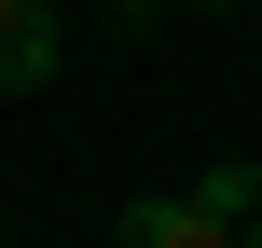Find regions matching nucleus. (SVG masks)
I'll return each mask as SVG.
<instances>
[{
	"label": "nucleus",
	"instance_id": "nucleus-1",
	"mask_svg": "<svg viewBox=\"0 0 262 248\" xmlns=\"http://www.w3.org/2000/svg\"><path fill=\"white\" fill-rule=\"evenodd\" d=\"M111 248H249V235H221L193 193H138V207L111 221Z\"/></svg>",
	"mask_w": 262,
	"mask_h": 248
},
{
	"label": "nucleus",
	"instance_id": "nucleus-2",
	"mask_svg": "<svg viewBox=\"0 0 262 248\" xmlns=\"http://www.w3.org/2000/svg\"><path fill=\"white\" fill-rule=\"evenodd\" d=\"M55 83V0H0V97Z\"/></svg>",
	"mask_w": 262,
	"mask_h": 248
},
{
	"label": "nucleus",
	"instance_id": "nucleus-3",
	"mask_svg": "<svg viewBox=\"0 0 262 248\" xmlns=\"http://www.w3.org/2000/svg\"><path fill=\"white\" fill-rule=\"evenodd\" d=\"M180 193H193L221 235H262V166H207V179H180Z\"/></svg>",
	"mask_w": 262,
	"mask_h": 248
},
{
	"label": "nucleus",
	"instance_id": "nucleus-4",
	"mask_svg": "<svg viewBox=\"0 0 262 248\" xmlns=\"http://www.w3.org/2000/svg\"><path fill=\"white\" fill-rule=\"evenodd\" d=\"M180 14H235V0H180Z\"/></svg>",
	"mask_w": 262,
	"mask_h": 248
},
{
	"label": "nucleus",
	"instance_id": "nucleus-5",
	"mask_svg": "<svg viewBox=\"0 0 262 248\" xmlns=\"http://www.w3.org/2000/svg\"><path fill=\"white\" fill-rule=\"evenodd\" d=\"M249 248H262V235H249Z\"/></svg>",
	"mask_w": 262,
	"mask_h": 248
}]
</instances>
